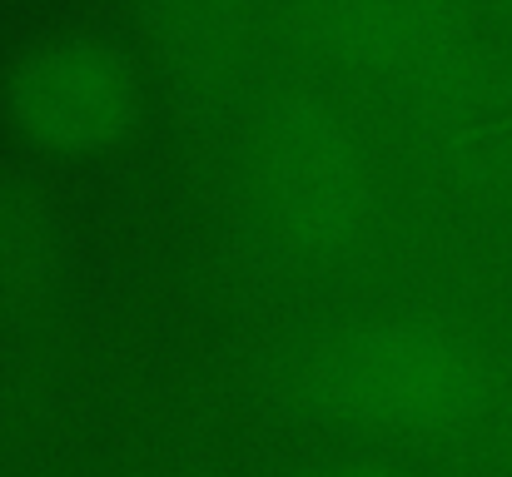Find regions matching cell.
Listing matches in <instances>:
<instances>
[{"mask_svg": "<svg viewBox=\"0 0 512 477\" xmlns=\"http://www.w3.org/2000/svg\"><path fill=\"white\" fill-rule=\"evenodd\" d=\"M324 393L363 423L453 428L483 403V368L438 328L383 323L353 333L324 358Z\"/></svg>", "mask_w": 512, "mask_h": 477, "instance_id": "6da1fadb", "label": "cell"}, {"mask_svg": "<svg viewBox=\"0 0 512 477\" xmlns=\"http://www.w3.org/2000/svg\"><path fill=\"white\" fill-rule=\"evenodd\" d=\"M25 110L35 125L55 135H90L115 115V80L95 70L90 60H60L30 80Z\"/></svg>", "mask_w": 512, "mask_h": 477, "instance_id": "7a4b0ae2", "label": "cell"}, {"mask_svg": "<svg viewBox=\"0 0 512 477\" xmlns=\"http://www.w3.org/2000/svg\"><path fill=\"white\" fill-rule=\"evenodd\" d=\"M353 477H373V473H353Z\"/></svg>", "mask_w": 512, "mask_h": 477, "instance_id": "3957f363", "label": "cell"}]
</instances>
